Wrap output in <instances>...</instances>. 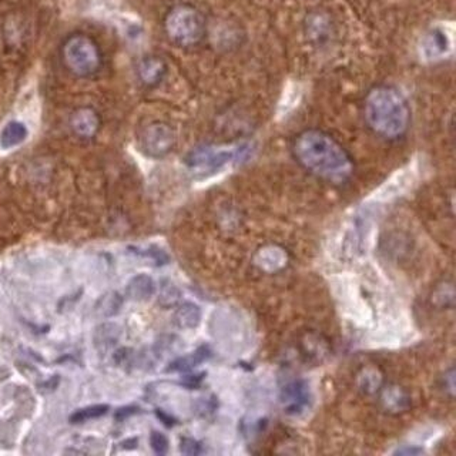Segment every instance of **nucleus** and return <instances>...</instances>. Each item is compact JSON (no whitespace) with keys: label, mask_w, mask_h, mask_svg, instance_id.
Listing matches in <instances>:
<instances>
[{"label":"nucleus","mask_w":456,"mask_h":456,"mask_svg":"<svg viewBox=\"0 0 456 456\" xmlns=\"http://www.w3.org/2000/svg\"><path fill=\"white\" fill-rule=\"evenodd\" d=\"M180 450L184 455H199L201 453V445L191 438H183L180 443Z\"/></svg>","instance_id":"nucleus-24"},{"label":"nucleus","mask_w":456,"mask_h":456,"mask_svg":"<svg viewBox=\"0 0 456 456\" xmlns=\"http://www.w3.org/2000/svg\"><path fill=\"white\" fill-rule=\"evenodd\" d=\"M442 387L445 389V392L453 398V394H455V369L453 368H449L447 372H445L443 378H442Z\"/></svg>","instance_id":"nucleus-25"},{"label":"nucleus","mask_w":456,"mask_h":456,"mask_svg":"<svg viewBox=\"0 0 456 456\" xmlns=\"http://www.w3.org/2000/svg\"><path fill=\"white\" fill-rule=\"evenodd\" d=\"M279 402L285 413L298 416L311 405V389L307 381L294 379L285 384L279 394Z\"/></svg>","instance_id":"nucleus-7"},{"label":"nucleus","mask_w":456,"mask_h":456,"mask_svg":"<svg viewBox=\"0 0 456 456\" xmlns=\"http://www.w3.org/2000/svg\"><path fill=\"white\" fill-rule=\"evenodd\" d=\"M126 291L128 298L133 301H147L156 294V282L151 277L140 274L130 279Z\"/></svg>","instance_id":"nucleus-13"},{"label":"nucleus","mask_w":456,"mask_h":456,"mask_svg":"<svg viewBox=\"0 0 456 456\" xmlns=\"http://www.w3.org/2000/svg\"><path fill=\"white\" fill-rule=\"evenodd\" d=\"M28 137V128L21 121H11L5 126V128L0 133V147L4 150L13 148L22 144Z\"/></svg>","instance_id":"nucleus-14"},{"label":"nucleus","mask_w":456,"mask_h":456,"mask_svg":"<svg viewBox=\"0 0 456 456\" xmlns=\"http://www.w3.org/2000/svg\"><path fill=\"white\" fill-rule=\"evenodd\" d=\"M169 38L182 48H191L200 43L206 33L203 15L193 6L182 5L170 11L165 23Z\"/></svg>","instance_id":"nucleus-3"},{"label":"nucleus","mask_w":456,"mask_h":456,"mask_svg":"<svg viewBox=\"0 0 456 456\" xmlns=\"http://www.w3.org/2000/svg\"><path fill=\"white\" fill-rule=\"evenodd\" d=\"M296 162L317 177L344 184L354 174V160L348 151L330 134L320 130H306L292 144Z\"/></svg>","instance_id":"nucleus-1"},{"label":"nucleus","mask_w":456,"mask_h":456,"mask_svg":"<svg viewBox=\"0 0 456 456\" xmlns=\"http://www.w3.org/2000/svg\"><path fill=\"white\" fill-rule=\"evenodd\" d=\"M150 443H151V447H153V450L157 455H166L167 450H169V439L163 433H160L157 430L151 432Z\"/></svg>","instance_id":"nucleus-23"},{"label":"nucleus","mask_w":456,"mask_h":456,"mask_svg":"<svg viewBox=\"0 0 456 456\" xmlns=\"http://www.w3.org/2000/svg\"><path fill=\"white\" fill-rule=\"evenodd\" d=\"M123 307V298L117 292H107L100 296L94 306V314L100 318L114 317Z\"/></svg>","instance_id":"nucleus-17"},{"label":"nucleus","mask_w":456,"mask_h":456,"mask_svg":"<svg viewBox=\"0 0 456 456\" xmlns=\"http://www.w3.org/2000/svg\"><path fill=\"white\" fill-rule=\"evenodd\" d=\"M250 151L248 145H238L234 148H221L214 145H201L190 151L186 157V165L200 174H211L231 162H237L245 157Z\"/></svg>","instance_id":"nucleus-4"},{"label":"nucleus","mask_w":456,"mask_h":456,"mask_svg":"<svg viewBox=\"0 0 456 456\" xmlns=\"http://www.w3.org/2000/svg\"><path fill=\"white\" fill-rule=\"evenodd\" d=\"M365 120L374 133L394 140L408 131L411 109L406 99L396 89L379 86L367 96Z\"/></svg>","instance_id":"nucleus-2"},{"label":"nucleus","mask_w":456,"mask_h":456,"mask_svg":"<svg viewBox=\"0 0 456 456\" xmlns=\"http://www.w3.org/2000/svg\"><path fill=\"white\" fill-rule=\"evenodd\" d=\"M201 321V310L193 302H186L176 311L174 323L183 330H194Z\"/></svg>","instance_id":"nucleus-15"},{"label":"nucleus","mask_w":456,"mask_h":456,"mask_svg":"<svg viewBox=\"0 0 456 456\" xmlns=\"http://www.w3.org/2000/svg\"><path fill=\"white\" fill-rule=\"evenodd\" d=\"M381 404L389 413H402L411 408V396L404 388L389 385L381 388Z\"/></svg>","instance_id":"nucleus-9"},{"label":"nucleus","mask_w":456,"mask_h":456,"mask_svg":"<svg viewBox=\"0 0 456 456\" xmlns=\"http://www.w3.org/2000/svg\"><path fill=\"white\" fill-rule=\"evenodd\" d=\"M452 52V38L446 29L436 26L426 32L421 42V55L423 59L435 62L446 57Z\"/></svg>","instance_id":"nucleus-8"},{"label":"nucleus","mask_w":456,"mask_h":456,"mask_svg":"<svg viewBox=\"0 0 456 456\" xmlns=\"http://www.w3.org/2000/svg\"><path fill=\"white\" fill-rule=\"evenodd\" d=\"M120 338V328L116 324H101L96 328L94 333V345L100 352L109 351L113 348Z\"/></svg>","instance_id":"nucleus-16"},{"label":"nucleus","mask_w":456,"mask_h":456,"mask_svg":"<svg viewBox=\"0 0 456 456\" xmlns=\"http://www.w3.org/2000/svg\"><path fill=\"white\" fill-rule=\"evenodd\" d=\"M166 63L156 56L144 57L138 65V76L143 83L153 86L163 80L166 74Z\"/></svg>","instance_id":"nucleus-12"},{"label":"nucleus","mask_w":456,"mask_h":456,"mask_svg":"<svg viewBox=\"0 0 456 456\" xmlns=\"http://www.w3.org/2000/svg\"><path fill=\"white\" fill-rule=\"evenodd\" d=\"M432 302H435L440 308H452L455 304L453 285L450 282H443L438 285L432 295Z\"/></svg>","instance_id":"nucleus-21"},{"label":"nucleus","mask_w":456,"mask_h":456,"mask_svg":"<svg viewBox=\"0 0 456 456\" xmlns=\"http://www.w3.org/2000/svg\"><path fill=\"white\" fill-rule=\"evenodd\" d=\"M107 411H109V405H93V406H87V408H84V409L77 411V412L70 418V421H72L73 423H80V422L91 421V419H96V418L103 416L104 413H107Z\"/></svg>","instance_id":"nucleus-22"},{"label":"nucleus","mask_w":456,"mask_h":456,"mask_svg":"<svg viewBox=\"0 0 456 456\" xmlns=\"http://www.w3.org/2000/svg\"><path fill=\"white\" fill-rule=\"evenodd\" d=\"M287 262L288 255L285 250L278 245H267L261 248L255 255V264L267 272L279 271L287 265Z\"/></svg>","instance_id":"nucleus-10"},{"label":"nucleus","mask_w":456,"mask_h":456,"mask_svg":"<svg viewBox=\"0 0 456 456\" xmlns=\"http://www.w3.org/2000/svg\"><path fill=\"white\" fill-rule=\"evenodd\" d=\"M304 355L314 361H321L328 354V344L318 335H307L301 343Z\"/></svg>","instance_id":"nucleus-18"},{"label":"nucleus","mask_w":456,"mask_h":456,"mask_svg":"<svg viewBox=\"0 0 456 456\" xmlns=\"http://www.w3.org/2000/svg\"><path fill=\"white\" fill-rule=\"evenodd\" d=\"M358 388L365 395H374L382 388V377L375 368H365L358 375Z\"/></svg>","instance_id":"nucleus-19"},{"label":"nucleus","mask_w":456,"mask_h":456,"mask_svg":"<svg viewBox=\"0 0 456 456\" xmlns=\"http://www.w3.org/2000/svg\"><path fill=\"white\" fill-rule=\"evenodd\" d=\"M63 59L66 66L82 77L91 76L101 65V55L97 45L84 35H76L65 43Z\"/></svg>","instance_id":"nucleus-5"},{"label":"nucleus","mask_w":456,"mask_h":456,"mask_svg":"<svg viewBox=\"0 0 456 456\" xmlns=\"http://www.w3.org/2000/svg\"><path fill=\"white\" fill-rule=\"evenodd\" d=\"M140 143L147 156L160 159L167 156L174 148L176 133L166 123H153L143 130Z\"/></svg>","instance_id":"nucleus-6"},{"label":"nucleus","mask_w":456,"mask_h":456,"mask_svg":"<svg viewBox=\"0 0 456 456\" xmlns=\"http://www.w3.org/2000/svg\"><path fill=\"white\" fill-rule=\"evenodd\" d=\"M208 357H210V351H208L207 348H200V350H197L196 352H193V354H190V355H187V357H183V358H179L177 361H174L167 371H179V372L190 371V369H193L194 367H197L199 364L204 362Z\"/></svg>","instance_id":"nucleus-20"},{"label":"nucleus","mask_w":456,"mask_h":456,"mask_svg":"<svg viewBox=\"0 0 456 456\" xmlns=\"http://www.w3.org/2000/svg\"><path fill=\"white\" fill-rule=\"evenodd\" d=\"M70 124L77 135L90 138L97 133V130L100 127V118L93 109L84 107V109L77 110L73 114Z\"/></svg>","instance_id":"nucleus-11"}]
</instances>
